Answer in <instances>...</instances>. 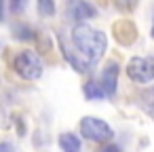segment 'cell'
<instances>
[{
    "label": "cell",
    "mask_w": 154,
    "mask_h": 152,
    "mask_svg": "<svg viewBox=\"0 0 154 152\" xmlns=\"http://www.w3.org/2000/svg\"><path fill=\"white\" fill-rule=\"evenodd\" d=\"M137 2H139V0H116V5H118L120 9H127V11H131Z\"/></svg>",
    "instance_id": "cell-11"
},
{
    "label": "cell",
    "mask_w": 154,
    "mask_h": 152,
    "mask_svg": "<svg viewBox=\"0 0 154 152\" xmlns=\"http://www.w3.org/2000/svg\"><path fill=\"white\" fill-rule=\"evenodd\" d=\"M152 38H154V23H152Z\"/></svg>",
    "instance_id": "cell-15"
},
{
    "label": "cell",
    "mask_w": 154,
    "mask_h": 152,
    "mask_svg": "<svg viewBox=\"0 0 154 152\" xmlns=\"http://www.w3.org/2000/svg\"><path fill=\"white\" fill-rule=\"evenodd\" d=\"M85 95H87V99H103V97H106L101 85L95 82V80H89V82L85 85Z\"/></svg>",
    "instance_id": "cell-8"
},
{
    "label": "cell",
    "mask_w": 154,
    "mask_h": 152,
    "mask_svg": "<svg viewBox=\"0 0 154 152\" xmlns=\"http://www.w3.org/2000/svg\"><path fill=\"white\" fill-rule=\"evenodd\" d=\"M0 152H15V146L11 141H2L0 144Z\"/></svg>",
    "instance_id": "cell-13"
},
{
    "label": "cell",
    "mask_w": 154,
    "mask_h": 152,
    "mask_svg": "<svg viewBox=\"0 0 154 152\" xmlns=\"http://www.w3.org/2000/svg\"><path fill=\"white\" fill-rule=\"evenodd\" d=\"M38 9H40V15L42 17H53L55 2H53V0H38Z\"/></svg>",
    "instance_id": "cell-9"
},
{
    "label": "cell",
    "mask_w": 154,
    "mask_h": 152,
    "mask_svg": "<svg viewBox=\"0 0 154 152\" xmlns=\"http://www.w3.org/2000/svg\"><path fill=\"white\" fill-rule=\"evenodd\" d=\"M11 2V11L17 15V13H23L26 7H28V0H9Z\"/></svg>",
    "instance_id": "cell-10"
},
{
    "label": "cell",
    "mask_w": 154,
    "mask_h": 152,
    "mask_svg": "<svg viewBox=\"0 0 154 152\" xmlns=\"http://www.w3.org/2000/svg\"><path fill=\"white\" fill-rule=\"evenodd\" d=\"M72 51L68 47H63V55L66 59L72 64V68H76L78 72H87L91 70L101 57H103V51H106V34L101 30H95L91 28L87 21H80L72 28Z\"/></svg>",
    "instance_id": "cell-1"
},
{
    "label": "cell",
    "mask_w": 154,
    "mask_h": 152,
    "mask_svg": "<svg viewBox=\"0 0 154 152\" xmlns=\"http://www.w3.org/2000/svg\"><path fill=\"white\" fill-rule=\"evenodd\" d=\"M80 133L87 137V139H91V141H110L112 137H114V131H112V127L106 123V120H101V118H95V116H85L82 120H80Z\"/></svg>",
    "instance_id": "cell-3"
},
{
    "label": "cell",
    "mask_w": 154,
    "mask_h": 152,
    "mask_svg": "<svg viewBox=\"0 0 154 152\" xmlns=\"http://www.w3.org/2000/svg\"><path fill=\"white\" fill-rule=\"evenodd\" d=\"M99 85H101L106 97H112L116 93V85H118V64L116 61H108V66L101 70Z\"/></svg>",
    "instance_id": "cell-6"
},
{
    "label": "cell",
    "mask_w": 154,
    "mask_h": 152,
    "mask_svg": "<svg viewBox=\"0 0 154 152\" xmlns=\"http://www.w3.org/2000/svg\"><path fill=\"white\" fill-rule=\"evenodd\" d=\"M59 148H61V152H80V139L74 133H61Z\"/></svg>",
    "instance_id": "cell-7"
},
{
    "label": "cell",
    "mask_w": 154,
    "mask_h": 152,
    "mask_svg": "<svg viewBox=\"0 0 154 152\" xmlns=\"http://www.w3.org/2000/svg\"><path fill=\"white\" fill-rule=\"evenodd\" d=\"M97 152H122L118 146H114V144H106L101 150H97Z\"/></svg>",
    "instance_id": "cell-12"
},
{
    "label": "cell",
    "mask_w": 154,
    "mask_h": 152,
    "mask_svg": "<svg viewBox=\"0 0 154 152\" xmlns=\"http://www.w3.org/2000/svg\"><path fill=\"white\" fill-rule=\"evenodd\" d=\"M127 76L133 82H152L154 80V57H133V59H129Z\"/></svg>",
    "instance_id": "cell-4"
},
{
    "label": "cell",
    "mask_w": 154,
    "mask_h": 152,
    "mask_svg": "<svg viewBox=\"0 0 154 152\" xmlns=\"http://www.w3.org/2000/svg\"><path fill=\"white\" fill-rule=\"evenodd\" d=\"M13 68H15V72H17L21 78H26V80H36V78L42 76V68H45V66H42V59H40L38 53H34V51H21V53L15 55Z\"/></svg>",
    "instance_id": "cell-2"
},
{
    "label": "cell",
    "mask_w": 154,
    "mask_h": 152,
    "mask_svg": "<svg viewBox=\"0 0 154 152\" xmlns=\"http://www.w3.org/2000/svg\"><path fill=\"white\" fill-rule=\"evenodd\" d=\"M5 19V0H0V21Z\"/></svg>",
    "instance_id": "cell-14"
},
{
    "label": "cell",
    "mask_w": 154,
    "mask_h": 152,
    "mask_svg": "<svg viewBox=\"0 0 154 152\" xmlns=\"http://www.w3.org/2000/svg\"><path fill=\"white\" fill-rule=\"evenodd\" d=\"M66 13L76 23L97 17V9L89 2V0H66Z\"/></svg>",
    "instance_id": "cell-5"
}]
</instances>
